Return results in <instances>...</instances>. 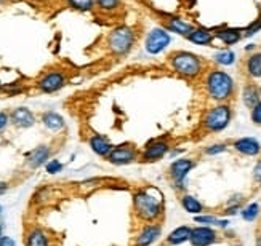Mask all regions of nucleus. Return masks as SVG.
I'll list each match as a JSON object with an SVG mask.
<instances>
[{
  "instance_id": "obj_16",
  "label": "nucleus",
  "mask_w": 261,
  "mask_h": 246,
  "mask_svg": "<svg viewBox=\"0 0 261 246\" xmlns=\"http://www.w3.org/2000/svg\"><path fill=\"white\" fill-rule=\"evenodd\" d=\"M191 227L188 226H181L178 229H175L173 232H170L168 233V237L165 238L167 244L170 246H176V244H181V243H185L191 238Z\"/></svg>"
},
{
  "instance_id": "obj_25",
  "label": "nucleus",
  "mask_w": 261,
  "mask_h": 246,
  "mask_svg": "<svg viewBox=\"0 0 261 246\" xmlns=\"http://www.w3.org/2000/svg\"><path fill=\"white\" fill-rule=\"evenodd\" d=\"M217 37L220 40H223L226 45H232V43L241 40V32L237 29H224V30H220L217 34Z\"/></svg>"
},
{
  "instance_id": "obj_35",
  "label": "nucleus",
  "mask_w": 261,
  "mask_h": 246,
  "mask_svg": "<svg viewBox=\"0 0 261 246\" xmlns=\"http://www.w3.org/2000/svg\"><path fill=\"white\" fill-rule=\"evenodd\" d=\"M253 176H255V179L256 181L261 184V160L256 163V166H255V170H253Z\"/></svg>"
},
{
  "instance_id": "obj_24",
  "label": "nucleus",
  "mask_w": 261,
  "mask_h": 246,
  "mask_svg": "<svg viewBox=\"0 0 261 246\" xmlns=\"http://www.w3.org/2000/svg\"><path fill=\"white\" fill-rule=\"evenodd\" d=\"M247 69H248V74H250L252 77H255V78L261 77V53H255V54L250 56V58H248Z\"/></svg>"
},
{
  "instance_id": "obj_36",
  "label": "nucleus",
  "mask_w": 261,
  "mask_h": 246,
  "mask_svg": "<svg viewBox=\"0 0 261 246\" xmlns=\"http://www.w3.org/2000/svg\"><path fill=\"white\" fill-rule=\"evenodd\" d=\"M8 118H10V117H8V114H5V112H0V130L7 127Z\"/></svg>"
},
{
  "instance_id": "obj_11",
  "label": "nucleus",
  "mask_w": 261,
  "mask_h": 246,
  "mask_svg": "<svg viewBox=\"0 0 261 246\" xmlns=\"http://www.w3.org/2000/svg\"><path fill=\"white\" fill-rule=\"evenodd\" d=\"M64 83H66V77L63 72H48L39 82V88L43 93H55L60 88H63Z\"/></svg>"
},
{
  "instance_id": "obj_39",
  "label": "nucleus",
  "mask_w": 261,
  "mask_h": 246,
  "mask_svg": "<svg viewBox=\"0 0 261 246\" xmlns=\"http://www.w3.org/2000/svg\"><path fill=\"white\" fill-rule=\"evenodd\" d=\"M256 246H261V235H258V238H256Z\"/></svg>"
},
{
  "instance_id": "obj_26",
  "label": "nucleus",
  "mask_w": 261,
  "mask_h": 246,
  "mask_svg": "<svg viewBox=\"0 0 261 246\" xmlns=\"http://www.w3.org/2000/svg\"><path fill=\"white\" fill-rule=\"evenodd\" d=\"M67 4H69L74 10H79V11H90L95 4L96 0H67Z\"/></svg>"
},
{
  "instance_id": "obj_13",
  "label": "nucleus",
  "mask_w": 261,
  "mask_h": 246,
  "mask_svg": "<svg viewBox=\"0 0 261 246\" xmlns=\"http://www.w3.org/2000/svg\"><path fill=\"white\" fill-rule=\"evenodd\" d=\"M10 120L15 123L16 127L19 128H29L34 125V121H36V117H34V114L26 109V107H18L15 109L13 112H11V115H10Z\"/></svg>"
},
{
  "instance_id": "obj_23",
  "label": "nucleus",
  "mask_w": 261,
  "mask_h": 246,
  "mask_svg": "<svg viewBox=\"0 0 261 246\" xmlns=\"http://www.w3.org/2000/svg\"><path fill=\"white\" fill-rule=\"evenodd\" d=\"M259 91H258V88L255 85H248L245 86L244 89V103L248 106V107H253L259 103Z\"/></svg>"
},
{
  "instance_id": "obj_20",
  "label": "nucleus",
  "mask_w": 261,
  "mask_h": 246,
  "mask_svg": "<svg viewBox=\"0 0 261 246\" xmlns=\"http://www.w3.org/2000/svg\"><path fill=\"white\" fill-rule=\"evenodd\" d=\"M43 125L51 131H60L64 128V120L61 115H58L56 112H47V114L42 115Z\"/></svg>"
},
{
  "instance_id": "obj_33",
  "label": "nucleus",
  "mask_w": 261,
  "mask_h": 246,
  "mask_svg": "<svg viewBox=\"0 0 261 246\" xmlns=\"http://www.w3.org/2000/svg\"><path fill=\"white\" fill-rule=\"evenodd\" d=\"M226 150V145L224 144H215V145H210V147L205 150L208 155H215V153H220V152H224Z\"/></svg>"
},
{
  "instance_id": "obj_2",
  "label": "nucleus",
  "mask_w": 261,
  "mask_h": 246,
  "mask_svg": "<svg viewBox=\"0 0 261 246\" xmlns=\"http://www.w3.org/2000/svg\"><path fill=\"white\" fill-rule=\"evenodd\" d=\"M170 64L173 69L188 78L197 77L202 71V61L199 56L188 53V51H176L170 56Z\"/></svg>"
},
{
  "instance_id": "obj_28",
  "label": "nucleus",
  "mask_w": 261,
  "mask_h": 246,
  "mask_svg": "<svg viewBox=\"0 0 261 246\" xmlns=\"http://www.w3.org/2000/svg\"><path fill=\"white\" fill-rule=\"evenodd\" d=\"M196 222L199 224H212V226H220V227H226L228 226V221H220L213 216H197Z\"/></svg>"
},
{
  "instance_id": "obj_37",
  "label": "nucleus",
  "mask_w": 261,
  "mask_h": 246,
  "mask_svg": "<svg viewBox=\"0 0 261 246\" xmlns=\"http://www.w3.org/2000/svg\"><path fill=\"white\" fill-rule=\"evenodd\" d=\"M0 246H15V241L10 237H2L0 238Z\"/></svg>"
},
{
  "instance_id": "obj_38",
  "label": "nucleus",
  "mask_w": 261,
  "mask_h": 246,
  "mask_svg": "<svg viewBox=\"0 0 261 246\" xmlns=\"http://www.w3.org/2000/svg\"><path fill=\"white\" fill-rule=\"evenodd\" d=\"M5 190H7V184L5 182H0V195L5 194Z\"/></svg>"
},
{
  "instance_id": "obj_7",
  "label": "nucleus",
  "mask_w": 261,
  "mask_h": 246,
  "mask_svg": "<svg viewBox=\"0 0 261 246\" xmlns=\"http://www.w3.org/2000/svg\"><path fill=\"white\" fill-rule=\"evenodd\" d=\"M170 150V145L167 141L162 139H154L151 142L146 144V147L140 152V160L143 163H152L164 159V157L168 153Z\"/></svg>"
},
{
  "instance_id": "obj_8",
  "label": "nucleus",
  "mask_w": 261,
  "mask_h": 246,
  "mask_svg": "<svg viewBox=\"0 0 261 246\" xmlns=\"http://www.w3.org/2000/svg\"><path fill=\"white\" fill-rule=\"evenodd\" d=\"M192 166H194V162H192L191 159H179V160H176L170 165L168 174H170V177H172V181L179 186V189L183 187L185 179H186L188 173L192 170Z\"/></svg>"
},
{
  "instance_id": "obj_10",
  "label": "nucleus",
  "mask_w": 261,
  "mask_h": 246,
  "mask_svg": "<svg viewBox=\"0 0 261 246\" xmlns=\"http://www.w3.org/2000/svg\"><path fill=\"white\" fill-rule=\"evenodd\" d=\"M189 241L194 246H210L217 241V232L210 227H196L191 230Z\"/></svg>"
},
{
  "instance_id": "obj_31",
  "label": "nucleus",
  "mask_w": 261,
  "mask_h": 246,
  "mask_svg": "<svg viewBox=\"0 0 261 246\" xmlns=\"http://www.w3.org/2000/svg\"><path fill=\"white\" fill-rule=\"evenodd\" d=\"M47 173H50V174H56V173H60L61 170H63V165L58 162V160H53V162H48L47 163Z\"/></svg>"
},
{
  "instance_id": "obj_32",
  "label": "nucleus",
  "mask_w": 261,
  "mask_h": 246,
  "mask_svg": "<svg viewBox=\"0 0 261 246\" xmlns=\"http://www.w3.org/2000/svg\"><path fill=\"white\" fill-rule=\"evenodd\" d=\"M252 120L256 123V125L261 127V101H259L256 106L252 107Z\"/></svg>"
},
{
  "instance_id": "obj_1",
  "label": "nucleus",
  "mask_w": 261,
  "mask_h": 246,
  "mask_svg": "<svg viewBox=\"0 0 261 246\" xmlns=\"http://www.w3.org/2000/svg\"><path fill=\"white\" fill-rule=\"evenodd\" d=\"M133 208L136 216L146 222H154L162 216V201L149 190H138L133 195Z\"/></svg>"
},
{
  "instance_id": "obj_14",
  "label": "nucleus",
  "mask_w": 261,
  "mask_h": 246,
  "mask_svg": "<svg viewBox=\"0 0 261 246\" xmlns=\"http://www.w3.org/2000/svg\"><path fill=\"white\" fill-rule=\"evenodd\" d=\"M48 157H50L48 145H39V147H36L32 152H29L26 163L29 168H39L40 165H43L48 160Z\"/></svg>"
},
{
  "instance_id": "obj_29",
  "label": "nucleus",
  "mask_w": 261,
  "mask_h": 246,
  "mask_svg": "<svg viewBox=\"0 0 261 246\" xmlns=\"http://www.w3.org/2000/svg\"><path fill=\"white\" fill-rule=\"evenodd\" d=\"M215 59H217L220 64L229 66V64H232V63H234V59H236V54H234L231 50H228V51H221V53H218L217 56H215Z\"/></svg>"
},
{
  "instance_id": "obj_22",
  "label": "nucleus",
  "mask_w": 261,
  "mask_h": 246,
  "mask_svg": "<svg viewBox=\"0 0 261 246\" xmlns=\"http://www.w3.org/2000/svg\"><path fill=\"white\" fill-rule=\"evenodd\" d=\"M181 205H183V208L188 212H191V214H197V212L203 211V205L192 195H183V197H181Z\"/></svg>"
},
{
  "instance_id": "obj_41",
  "label": "nucleus",
  "mask_w": 261,
  "mask_h": 246,
  "mask_svg": "<svg viewBox=\"0 0 261 246\" xmlns=\"http://www.w3.org/2000/svg\"><path fill=\"white\" fill-rule=\"evenodd\" d=\"M234 246H241V244H234Z\"/></svg>"
},
{
  "instance_id": "obj_6",
  "label": "nucleus",
  "mask_w": 261,
  "mask_h": 246,
  "mask_svg": "<svg viewBox=\"0 0 261 246\" xmlns=\"http://www.w3.org/2000/svg\"><path fill=\"white\" fill-rule=\"evenodd\" d=\"M231 120V110L228 106H218L213 107L207 112L205 118H203V127L208 131H221L228 127Z\"/></svg>"
},
{
  "instance_id": "obj_12",
  "label": "nucleus",
  "mask_w": 261,
  "mask_h": 246,
  "mask_svg": "<svg viewBox=\"0 0 261 246\" xmlns=\"http://www.w3.org/2000/svg\"><path fill=\"white\" fill-rule=\"evenodd\" d=\"M161 226L159 224H151V226H146L140 235L136 237L135 246H149L152 244L159 237H161Z\"/></svg>"
},
{
  "instance_id": "obj_5",
  "label": "nucleus",
  "mask_w": 261,
  "mask_h": 246,
  "mask_svg": "<svg viewBox=\"0 0 261 246\" xmlns=\"http://www.w3.org/2000/svg\"><path fill=\"white\" fill-rule=\"evenodd\" d=\"M106 159L112 165H130L140 160V150L133 142H123L117 147H112Z\"/></svg>"
},
{
  "instance_id": "obj_3",
  "label": "nucleus",
  "mask_w": 261,
  "mask_h": 246,
  "mask_svg": "<svg viewBox=\"0 0 261 246\" xmlns=\"http://www.w3.org/2000/svg\"><path fill=\"white\" fill-rule=\"evenodd\" d=\"M207 89L213 99L223 101L231 96L232 89H234V82L226 72L213 71L207 78Z\"/></svg>"
},
{
  "instance_id": "obj_30",
  "label": "nucleus",
  "mask_w": 261,
  "mask_h": 246,
  "mask_svg": "<svg viewBox=\"0 0 261 246\" xmlns=\"http://www.w3.org/2000/svg\"><path fill=\"white\" fill-rule=\"evenodd\" d=\"M120 4V0H96V5L101 10H116Z\"/></svg>"
},
{
  "instance_id": "obj_21",
  "label": "nucleus",
  "mask_w": 261,
  "mask_h": 246,
  "mask_svg": "<svg viewBox=\"0 0 261 246\" xmlns=\"http://www.w3.org/2000/svg\"><path fill=\"white\" fill-rule=\"evenodd\" d=\"M188 39L197 45H208L213 39V34H210L207 29H194L188 36Z\"/></svg>"
},
{
  "instance_id": "obj_18",
  "label": "nucleus",
  "mask_w": 261,
  "mask_h": 246,
  "mask_svg": "<svg viewBox=\"0 0 261 246\" xmlns=\"http://www.w3.org/2000/svg\"><path fill=\"white\" fill-rule=\"evenodd\" d=\"M26 246H50V238L42 229H32L26 237Z\"/></svg>"
},
{
  "instance_id": "obj_9",
  "label": "nucleus",
  "mask_w": 261,
  "mask_h": 246,
  "mask_svg": "<svg viewBox=\"0 0 261 246\" xmlns=\"http://www.w3.org/2000/svg\"><path fill=\"white\" fill-rule=\"evenodd\" d=\"M168 43H170V36L167 34V30L154 29L149 32V36L146 39V50L152 54H157V53H161Z\"/></svg>"
},
{
  "instance_id": "obj_42",
  "label": "nucleus",
  "mask_w": 261,
  "mask_h": 246,
  "mask_svg": "<svg viewBox=\"0 0 261 246\" xmlns=\"http://www.w3.org/2000/svg\"><path fill=\"white\" fill-rule=\"evenodd\" d=\"M0 211H2V208H0Z\"/></svg>"
},
{
  "instance_id": "obj_19",
  "label": "nucleus",
  "mask_w": 261,
  "mask_h": 246,
  "mask_svg": "<svg viewBox=\"0 0 261 246\" xmlns=\"http://www.w3.org/2000/svg\"><path fill=\"white\" fill-rule=\"evenodd\" d=\"M167 27H168V30L181 34V36H186V37L189 36L192 30H194V27H192L191 24H188L186 21L179 19V18H170L167 21Z\"/></svg>"
},
{
  "instance_id": "obj_15",
  "label": "nucleus",
  "mask_w": 261,
  "mask_h": 246,
  "mask_svg": "<svg viewBox=\"0 0 261 246\" xmlns=\"http://www.w3.org/2000/svg\"><path fill=\"white\" fill-rule=\"evenodd\" d=\"M234 149H236L237 152L244 153V155H250V157H253V155H258V153L261 152V145H259V142H258L256 139H253V138H242V139H239V141H236V142H234Z\"/></svg>"
},
{
  "instance_id": "obj_40",
  "label": "nucleus",
  "mask_w": 261,
  "mask_h": 246,
  "mask_svg": "<svg viewBox=\"0 0 261 246\" xmlns=\"http://www.w3.org/2000/svg\"><path fill=\"white\" fill-rule=\"evenodd\" d=\"M0 238H2V226H0Z\"/></svg>"
},
{
  "instance_id": "obj_34",
  "label": "nucleus",
  "mask_w": 261,
  "mask_h": 246,
  "mask_svg": "<svg viewBox=\"0 0 261 246\" xmlns=\"http://www.w3.org/2000/svg\"><path fill=\"white\" fill-rule=\"evenodd\" d=\"M259 29H261V19H259L258 22H255L253 26L248 27V29L245 30L244 36H245V37H250V36H253V32H256V30H259Z\"/></svg>"
},
{
  "instance_id": "obj_27",
  "label": "nucleus",
  "mask_w": 261,
  "mask_h": 246,
  "mask_svg": "<svg viewBox=\"0 0 261 246\" xmlns=\"http://www.w3.org/2000/svg\"><path fill=\"white\" fill-rule=\"evenodd\" d=\"M258 214H259V206L256 203H252V205H248L247 208L242 209V218L248 222L255 221L258 218Z\"/></svg>"
},
{
  "instance_id": "obj_17",
  "label": "nucleus",
  "mask_w": 261,
  "mask_h": 246,
  "mask_svg": "<svg viewBox=\"0 0 261 246\" xmlns=\"http://www.w3.org/2000/svg\"><path fill=\"white\" fill-rule=\"evenodd\" d=\"M90 145H92L93 152L101 157H108L109 152L112 150L111 142L105 136H101V134H95V136L90 138Z\"/></svg>"
},
{
  "instance_id": "obj_4",
  "label": "nucleus",
  "mask_w": 261,
  "mask_h": 246,
  "mask_svg": "<svg viewBox=\"0 0 261 246\" xmlns=\"http://www.w3.org/2000/svg\"><path fill=\"white\" fill-rule=\"evenodd\" d=\"M135 43V32L133 29L122 26L114 29L108 37V47L114 54H127Z\"/></svg>"
}]
</instances>
